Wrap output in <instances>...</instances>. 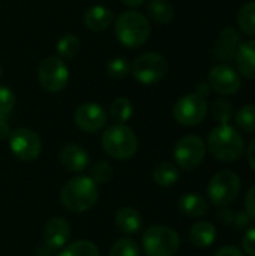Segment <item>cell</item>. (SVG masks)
Returning <instances> with one entry per match:
<instances>
[{"label":"cell","mask_w":255,"mask_h":256,"mask_svg":"<svg viewBox=\"0 0 255 256\" xmlns=\"http://www.w3.org/2000/svg\"><path fill=\"white\" fill-rule=\"evenodd\" d=\"M98 184L86 176H78L66 182L60 192V201L68 212L84 213L98 202Z\"/></svg>","instance_id":"cell-1"},{"label":"cell","mask_w":255,"mask_h":256,"mask_svg":"<svg viewBox=\"0 0 255 256\" xmlns=\"http://www.w3.org/2000/svg\"><path fill=\"white\" fill-rule=\"evenodd\" d=\"M207 148L219 162L231 164L242 158L245 152V140L236 128L221 124L209 134Z\"/></svg>","instance_id":"cell-2"},{"label":"cell","mask_w":255,"mask_h":256,"mask_svg":"<svg viewBox=\"0 0 255 256\" xmlns=\"http://www.w3.org/2000/svg\"><path fill=\"white\" fill-rule=\"evenodd\" d=\"M114 33L117 40L131 50L143 46L152 33L150 21L146 15L137 10H126L116 18Z\"/></svg>","instance_id":"cell-3"},{"label":"cell","mask_w":255,"mask_h":256,"mask_svg":"<svg viewBox=\"0 0 255 256\" xmlns=\"http://www.w3.org/2000/svg\"><path fill=\"white\" fill-rule=\"evenodd\" d=\"M104 152L116 160H128L138 150L137 135L126 124H113L105 129L101 138Z\"/></svg>","instance_id":"cell-4"},{"label":"cell","mask_w":255,"mask_h":256,"mask_svg":"<svg viewBox=\"0 0 255 256\" xmlns=\"http://www.w3.org/2000/svg\"><path fill=\"white\" fill-rule=\"evenodd\" d=\"M141 244L147 256H174L180 248V237L174 230L156 225L146 230Z\"/></svg>","instance_id":"cell-5"},{"label":"cell","mask_w":255,"mask_h":256,"mask_svg":"<svg viewBox=\"0 0 255 256\" xmlns=\"http://www.w3.org/2000/svg\"><path fill=\"white\" fill-rule=\"evenodd\" d=\"M240 192V178L233 171H221L207 184V196L216 207H228Z\"/></svg>","instance_id":"cell-6"},{"label":"cell","mask_w":255,"mask_h":256,"mask_svg":"<svg viewBox=\"0 0 255 256\" xmlns=\"http://www.w3.org/2000/svg\"><path fill=\"white\" fill-rule=\"evenodd\" d=\"M168 70V63L159 52H146L131 66V74L143 86L158 84Z\"/></svg>","instance_id":"cell-7"},{"label":"cell","mask_w":255,"mask_h":256,"mask_svg":"<svg viewBox=\"0 0 255 256\" xmlns=\"http://www.w3.org/2000/svg\"><path fill=\"white\" fill-rule=\"evenodd\" d=\"M38 81L45 92L59 93L68 86V66L59 57H45L38 68Z\"/></svg>","instance_id":"cell-8"},{"label":"cell","mask_w":255,"mask_h":256,"mask_svg":"<svg viewBox=\"0 0 255 256\" xmlns=\"http://www.w3.org/2000/svg\"><path fill=\"white\" fill-rule=\"evenodd\" d=\"M207 100L198 93H191L180 98L173 110L176 122L182 126H197L207 116Z\"/></svg>","instance_id":"cell-9"},{"label":"cell","mask_w":255,"mask_h":256,"mask_svg":"<svg viewBox=\"0 0 255 256\" xmlns=\"http://www.w3.org/2000/svg\"><path fill=\"white\" fill-rule=\"evenodd\" d=\"M206 158V144L197 135L183 136L174 147V159L185 171L198 168Z\"/></svg>","instance_id":"cell-10"},{"label":"cell","mask_w":255,"mask_h":256,"mask_svg":"<svg viewBox=\"0 0 255 256\" xmlns=\"http://www.w3.org/2000/svg\"><path fill=\"white\" fill-rule=\"evenodd\" d=\"M8 140H9L11 153L23 162L36 160L42 152V142L39 136L30 129L26 128L15 129L14 132H11Z\"/></svg>","instance_id":"cell-11"},{"label":"cell","mask_w":255,"mask_h":256,"mask_svg":"<svg viewBox=\"0 0 255 256\" xmlns=\"http://www.w3.org/2000/svg\"><path fill=\"white\" fill-rule=\"evenodd\" d=\"M74 122H75L77 128L81 129L83 132L93 134V132H98L107 126L108 114L101 105L93 104V102H87V104L80 105L75 110Z\"/></svg>","instance_id":"cell-12"},{"label":"cell","mask_w":255,"mask_h":256,"mask_svg":"<svg viewBox=\"0 0 255 256\" xmlns=\"http://www.w3.org/2000/svg\"><path fill=\"white\" fill-rule=\"evenodd\" d=\"M209 86L216 93L230 96L239 92L242 81L236 69H233L228 64H218L209 74Z\"/></svg>","instance_id":"cell-13"},{"label":"cell","mask_w":255,"mask_h":256,"mask_svg":"<svg viewBox=\"0 0 255 256\" xmlns=\"http://www.w3.org/2000/svg\"><path fill=\"white\" fill-rule=\"evenodd\" d=\"M71 237V226L62 218H53L44 228V244L53 249H62L66 246Z\"/></svg>","instance_id":"cell-14"},{"label":"cell","mask_w":255,"mask_h":256,"mask_svg":"<svg viewBox=\"0 0 255 256\" xmlns=\"http://www.w3.org/2000/svg\"><path fill=\"white\" fill-rule=\"evenodd\" d=\"M89 162V153L78 144H66L60 152V164L71 172L86 171Z\"/></svg>","instance_id":"cell-15"},{"label":"cell","mask_w":255,"mask_h":256,"mask_svg":"<svg viewBox=\"0 0 255 256\" xmlns=\"http://www.w3.org/2000/svg\"><path fill=\"white\" fill-rule=\"evenodd\" d=\"M242 44V38L239 34V32L236 28H225L218 42H216V46H215V56L218 60L221 62H231L234 60L236 57V52H237V48L240 46Z\"/></svg>","instance_id":"cell-16"},{"label":"cell","mask_w":255,"mask_h":256,"mask_svg":"<svg viewBox=\"0 0 255 256\" xmlns=\"http://www.w3.org/2000/svg\"><path fill=\"white\" fill-rule=\"evenodd\" d=\"M113 12L107 6L95 4L84 12L83 22L92 32H104L113 24Z\"/></svg>","instance_id":"cell-17"},{"label":"cell","mask_w":255,"mask_h":256,"mask_svg":"<svg viewBox=\"0 0 255 256\" xmlns=\"http://www.w3.org/2000/svg\"><path fill=\"white\" fill-rule=\"evenodd\" d=\"M234 60L239 72L245 78L255 80V40L242 42L237 48Z\"/></svg>","instance_id":"cell-18"},{"label":"cell","mask_w":255,"mask_h":256,"mask_svg":"<svg viewBox=\"0 0 255 256\" xmlns=\"http://www.w3.org/2000/svg\"><path fill=\"white\" fill-rule=\"evenodd\" d=\"M179 208L180 212L188 218H203L209 212V202L204 196L198 194H185L179 200Z\"/></svg>","instance_id":"cell-19"},{"label":"cell","mask_w":255,"mask_h":256,"mask_svg":"<svg viewBox=\"0 0 255 256\" xmlns=\"http://www.w3.org/2000/svg\"><path fill=\"white\" fill-rule=\"evenodd\" d=\"M116 225L125 234H137L143 228V218L135 208L125 207L116 213Z\"/></svg>","instance_id":"cell-20"},{"label":"cell","mask_w":255,"mask_h":256,"mask_svg":"<svg viewBox=\"0 0 255 256\" xmlns=\"http://www.w3.org/2000/svg\"><path fill=\"white\" fill-rule=\"evenodd\" d=\"M189 238H191L194 246L206 249V248L213 244V242L216 238V230L210 222L200 220V222L192 225L191 232H189Z\"/></svg>","instance_id":"cell-21"},{"label":"cell","mask_w":255,"mask_h":256,"mask_svg":"<svg viewBox=\"0 0 255 256\" xmlns=\"http://www.w3.org/2000/svg\"><path fill=\"white\" fill-rule=\"evenodd\" d=\"M149 16L158 24H168L174 18V8L168 0H150L147 3Z\"/></svg>","instance_id":"cell-22"},{"label":"cell","mask_w":255,"mask_h":256,"mask_svg":"<svg viewBox=\"0 0 255 256\" xmlns=\"http://www.w3.org/2000/svg\"><path fill=\"white\" fill-rule=\"evenodd\" d=\"M153 182L161 188H171L179 180V170L170 162H161L152 172Z\"/></svg>","instance_id":"cell-23"},{"label":"cell","mask_w":255,"mask_h":256,"mask_svg":"<svg viewBox=\"0 0 255 256\" xmlns=\"http://www.w3.org/2000/svg\"><path fill=\"white\" fill-rule=\"evenodd\" d=\"M134 112L132 104L126 98H117L110 106V116L116 122V124H125L131 120Z\"/></svg>","instance_id":"cell-24"},{"label":"cell","mask_w":255,"mask_h":256,"mask_svg":"<svg viewBox=\"0 0 255 256\" xmlns=\"http://www.w3.org/2000/svg\"><path fill=\"white\" fill-rule=\"evenodd\" d=\"M81 46V42L77 36L74 34H66L62 39H59L56 45V51L59 54V58H72L78 54Z\"/></svg>","instance_id":"cell-25"},{"label":"cell","mask_w":255,"mask_h":256,"mask_svg":"<svg viewBox=\"0 0 255 256\" xmlns=\"http://www.w3.org/2000/svg\"><path fill=\"white\" fill-rule=\"evenodd\" d=\"M239 27L240 30L251 36V38H255V2H249L246 3L240 12H239Z\"/></svg>","instance_id":"cell-26"},{"label":"cell","mask_w":255,"mask_h":256,"mask_svg":"<svg viewBox=\"0 0 255 256\" xmlns=\"http://www.w3.org/2000/svg\"><path fill=\"white\" fill-rule=\"evenodd\" d=\"M57 256H99V250L92 242L80 240L66 246Z\"/></svg>","instance_id":"cell-27"},{"label":"cell","mask_w":255,"mask_h":256,"mask_svg":"<svg viewBox=\"0 0 255 256\" xmlns=\"http://www.w3.org/2000/svg\"><path fill=\"white\" fill-rule=\"evenodd\" d=\"M105 69H107V75L114 81L125 80L131 74V64L123 57H114L113 60L107 62Z\"/></svg>","instance_id":"cell-28"},{"label":"cell","mask_w":255,"mask_h":256,"mask_svg":"<svg viewBox=\"0 0 255 256\" xmlns=\"http://www.w3.org/2000/svg\"><path fill=\"white\" fill-rule=\"evenodd\" d=\"M212 114H213V118L221 123V124H228L230 120L233 118L234 116V110H233V105L230 100H225V99H218L215 100L213 106H212Z\"/></svg>","instance_id":"cell-29"},{"label":"cell","mask_w":255,"mask_h":256,"mask_svg":"<svg viewBox=\"0 0 255 256\" xmlns=\"http://www.w3.org/2000/svg\"><path fill=\"white\" fill-rule=\"evenodd\" d=\"M236 123L237 126L248 132L254 134L255 132V105H245L243 108L239 110L236 114Z\"/></svg>","instance_id":"cell-30"},{"label":"cell","mask_w":255,"mask_h":256,"mask_svg":"<svg viewBox=\"0 0 255 256\" xmlns=\"http://www.w3.org/2000/svg\"><path fill=\"white\" fill-rule=\"evenodd\" d=\"M108 256H140V248L131 238H120L111 246Z\"/></svg>","instance_id":"cell-31"},{"label":"cell","mask_w":255,"mask_h":256,"mask_svg":"<svg viewBox=\"0 0 255 256\" xmlns=\"http://www.w3.org/2000/svg\"><path fill=\"white\" fill-rule=\"evenodd\" d=\"M113 177V166L105 162V160H101L98 164L93 165L92 168V180L96 183V184H107Z\"/></svg>","instance_id":"cell-32"},{"label":"cell","mask_w":255,"mask_h":256,"mask_svg":"<svg viewBox=\"0 0 255 256\" xmlns=\"http://www.w3.org/2000/svg\"><path fill=\"white\" fill-rule=\"evenodd\" d=\"M15 106V94L14 92L6 87L0 86V116H9V112Z\"/></svg>","instance_id":"cell-33"},{"label":"cell","mask_w":255,"mask_h":256,"mask_svg":"<svg viewBox=\"0 0 255 256\" xmlns=\"http://www.w3.org/2000/svg\"><path fill=\"white\" fill-rule=\"evenodd\" d=\"M242 248L245 250V254L249 256H255V226L249 228L242 240Z\"/></svg>","instance_id":"cell-34"},{"label":"cell","mask_w":255,"mask_h":256,"mask_svg":"<svg viewBox=\"0 0 255 256\" xmlns=\"http://www.w3.org/2000/svg\"><path fill=\"white\" fill-rule=\"evenodd\" d=\"M245 213L251 220H255V186H252L245 196Z\"/></svg>","instance_id":"cell-35"},{"label":"cell","mask_w":255,"mask_h":256,"mask_svg":"<svg viewBox=\"0 0 255 256\" xmlns=\"http://www.w3.org/2000/svg\"><path fill=\"white\" fill-rule=\"evenodd\" d=\"M218 220H219L221 225L233 226V224H234V213H233V210H230L227 207H222L218 212Z\"/></svg>","instance_id":"cell-36"},{"label":"cell","mask_w":255,"mask_h":256,"mask_svg":"<svg viewBox=\"0 0 255 256\" xmlns=\"http://www.w3.org/2000/svg\"><path fill=\"white\" fill-rule=\"evenodd\" d=\"M249 222H251L249 216L245 212H240V213H236L234 214V224H233V226H236L237 230H245L249 225Z\"/></svg>","instance_id":"cell-37"},{"label":"cell","mask_w":255,"mask_h":256,"mask_svg":"<svg viewBox=\"0 0 255 256\" xmlns=\"http://www.w3.org/2000/svg\"><path fill=\"white\" fill-rule=\"evenodd\" d=\"M11 135V128L6 116H0V140H6Z\"/></svg>","instance_id":"cell-38"},{"label":"cell","mask_w":255,"mask_h":256,"mask_svg":"<svg viewBox=\"0 0 255 256\" xmlns=\"http://www.w3.org/2000/svg\"><path fill=\"white\" fill-rule=\"evenodd\" d=\"M215 256H243V254L234 246H225V248H221L215 254Z\"/></svg>","instance_id":"cell-39"},{"label":"cell","mask_w":255,"mask_h":256,"mask_svg":"<svg viewBox=\"0 0 255 256\" xmlns=\"http://www.w3.org/2000/svg\"><path fill=\"white\" fill-rule=\"evenodd\" d=\"M36 256H57L56 255V249L47 246V244H42L38 250H36Z\"/></svg>","instance_id":"cell-40"},{"label":"cell","mask_w":255,"mask_h":256,"mask_svg":"<svg viewBox=\"0 0 255 256\" xmlns=\"http://www.w3.org/2000/svg\"><path fill=\"white\" fill-rule=\"evenodd\" d=\"M248 162H249L251 168L255 171V138L251 141V144L248 147Z\"/></svg>","instance_id":"cell-41"},{"label":"cell","mask_w":255,"mask_h":256,"mask_svg":"<svg viewBox=\"0 0 255 256\" xmlns=\"http://www.w3.org/2000/svg\"><path fill=\"white\" fill-rule=\"evenodd\" d=\"M120 2L128 8H140L146 3V0H120Z\"/></svg>","instance_id":"cell-42"},{"label":"cell","mask_w":255,"mask_h":256,"mask_svg":"<svg viewBox=\"0 0 255 256\" xmlns=\"http://www.w3.org/2000/svg\"><path fill=\"white\" fill-rule=\"evenodd\" d=\"M2 74H3V72H2V66H0V78H2Z\"/></svg>","instance_id":"cell-43"}]
</instances>
